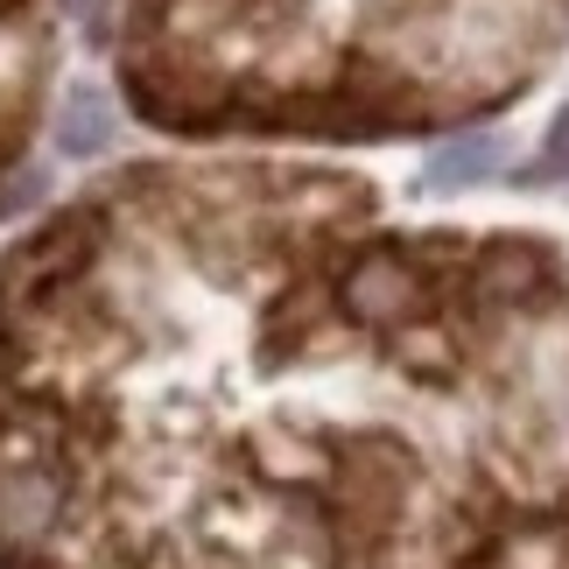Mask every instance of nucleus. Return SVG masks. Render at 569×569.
Returning <instances> with one entry per match:
<instances>
[{
	"instance_id": "nucleus-4",
	"label": "nucleus",
	"mask_w": 569,
	"mask_h": 569,
	"mask_svg": "<svg viewBox=\"0 0 569 569\" xmlns=\"http://www.w3.org/2000/svg\"><path fill=\"white\" fill-rule=\"evenodd\" d=\"M57 141H63V156H106V148H113V113H106V99L99 92H71V99H63Z\"/></svg>"
},
{
	"instance_id": "nucleus-3",
	"label": "nucleus",
	"mask_w": 569,
	"mask_h": 569,
	"mask_svg": "<svg viewBox=\"0 0 569 569\" xmlns=\"http://www.w3.org/2000/svg\"><path fill=\"white\" fill-rule=\"evenodd\" d=\"M492 169H507V134H457L429 156V183L436 190H465L478 177H492Z\"/></svg>"
},
{
	"instance_id": "nucleus-5",
	"label": "nucleus",
	"mask_w": 569,
	"mask_h": 569,
	"mask_svg": "<svg viewBox=\"0 0 569 569\" xmlns=\"http://www.w3.org/2000/svg\"><path fill=\"white\" fill-rule=\"evenodd\" d=\"M541 281V260L528 253V247H499L492 260H486V289L492 296H528Z\"/></svg>"
},
{
	"instance_id": "nucleus-1",
	"label": "nucleus",
	"mask_w": 569,
	"mask_h": 569,
	"mask_svg": "<svg viewBox=\"0 0 569 569\" xmlns=\"http://www.w3.org/2000/svg\"><path fill=\"white\" fill-rule=\"evenodd\" d=\"M63 520V471L50 457L0 465V556H36Z\"/></svg>"
},
{
	"instance_id": "nucleus-7",
	"label": "nucleus",
	"mask_w": 569,
	"mask_h": 569,
	"mask_svg": "<svg viewBox=\"0 0 569 569\" xmlns=\"http://www.w3.org/2000/svg\"><path fill=\"white\" fill-rule=\"evenodd\" d=\"M78 8H84V14H92V8H99V0H78Z\"/></svg>"
},
{
	"instance_id": "nucleus-6",
	"label": "nucleus",
	"mask_w": 569,
	"mask_h": 569,
	"mask_svg": "<svg viewBox=\"0 0 569 569\" xmlns=\"http://www.w3.org/2000/svg\"><path fill=\"white\" fill-rule=\"evenodd\" d=\"M541 169H549V177L569 169V106H562V120H556V141H549V156H541Z\"/></svg>"
},
{
	"instance_id": "nucleus-2",
	"label": "nucleus",
	"mask_w": 569,
	"mask_h": 569,
	"mask_svg": "<svg viewBox=\"0 0 569 569\" xmlns=\"http://www.w3.org/2000/svg\"><path fill=\"white\" fill-rule=\"evenodd\" d=\"M415 302H422V274L401 253H366L345 274V310L359 323H401V317H415Z\"/></svg>"
}]
</instances>
